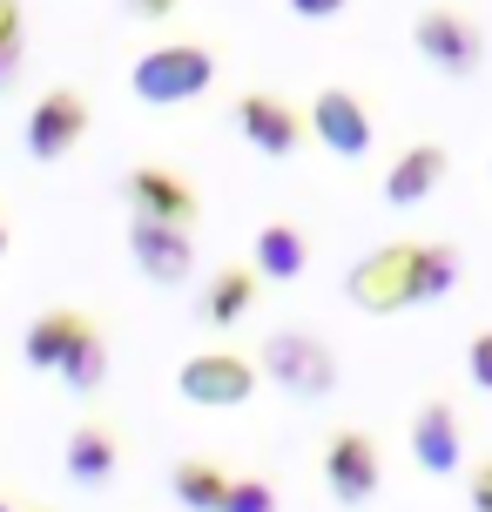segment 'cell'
<instances>
[{"label": "cell", "mask_w": 492, "mask_h": 512, "mask_svg": "<svg viewBox=\"0 0 492 512\" xmlns=\"http://www.w3.org/2000/svg\"><path fill=\"white\" fill-rule=\"evenodd\" d=\"M250 364H257V378H270L290 398H311V405L337 391V351L311 331H270Z\"/></svg>", "instance_id": "6da1fadb"}, {"label": "cell", "mask_w": 492, "mask_h": 512, "mask_svg": "<svg viewBox=\"0 0 492 512\" xmlns=\"http://www.w3.org/2000/svg\"><path fill=\"white\" fill-rule=\"evenodd\" d=\"M209 81H216V54L196 48V41L149 48V54L129 68L135 102H149V108H182V102H196V95H209Z\"/></svg>", "instance_id": "7a4b0ae2"}, {"label": "cell", "mask_w": 492, "mask_h": 512, "mask_svg": "<svg viewBox=\"0 0 492 512\" xmlns=\"http://www.w3.org/2000/svg\"><path fill=\"white\" fill-rule=\"evenodd\" d=\"M351 304L371 310V317H398V310L418 304V243H385V250L358 256L351 270Z\"/></svg>", "instance_id": "3957f363"}, {"label": "cell", "mask_w": 492, "mask_h": 512, "mask_svg": "<svg viewBox=\"0 0 492 512\" xmlns=\"http://www.w3.org/2000/svg\"><path fill=\"white\" fill-rule=\"evenodd\" d=\"M412 41H418V54H425V68H439L445 81L479 75V61H486V34H479V21L459 14V7H425L412 21Z\"/></svg>", "instance_id": "277c9868"}, {"label": "cell", "mask_w": 492, "mask_h": 512, "mask_svg": "<svg viewBox=\"0 0 492 512\" xmlns=\"http://www.w3.org/2000/svg\"><path fill=\"white\" fill-rule=\"evenodd\" d=\"M176 391L189 398V405H209V411L250 405V391H257V364L243 358V351H196V358H182Z\"/></svg>", "instance_id": "5b68a950"}, {"label": "cell", "mask_w": 492, "mask_h": 512, "mask_svg": "<svg viewBox=\"0 0 492 512\" xmlns=\"http://www.w3.org/2000/svg\"><path fill=\"white\" fill-rule=\"evenodd\" d=\"M378 479H385V465H378V438L371 432H331L324 438V492H331L337 506H371L378 499Z\"/></svg>", "instance_id": "8992f818"}, {"label": "cell", "mask_w": 492, "mask_h": 512, "mask_svg": "<svg viewBox=\"0 0 492 512\" xmlns=\"http://www.w3.org/2000/svg\"><path fill=\"white\" fill-rule=\"evenodd\" d=\"M81 135H88V95L81 88H48L27 108V155L34 162H61Z\"/></svg>", "instance_id": "52a82bcc"}, {"label": "cell", "mask_w": 492, "mask_h": 512, "mask_svg": "<svg viewBox=\"0 0 492 512\" xmlns=\"http://www.w3.org/2000/svg\"><path fill=\"white\" fill-rule=\"evenodd\" d=\"M412 459L425 479H459L466 472V425L445 398H425L412 418Z\"/></svg>", "instance_id": "ba28073f"}, {"label": "cell", "mask_w": 492, "mask_h": 512, "mask_svg": "<svg viewBox=\"0 0 492 512\" xmlns=\"http://www.w3.org/2000/svg\"><path fill=\"white\" fill-rule=\"evenodd\" d=\"M304 128H311L337 162H364V155H371V115H364V102L351 88H317Z\"/></svg>", "instance_id": "9c48e42d"}, {"label": "cell", "mask_w": 492, "mask_h": 512, "mask_svg": "<svg viewBox=\"0 0 492 512\" xmlns=\"http://www.w3.org/2000/svg\"><path fill=\"white\" fill-rule=\"evenodd\" d=\"M122 196H129V216H142V223H169V230H189L196 209H203V203H196V189H189L176 169H156V162L129 169Z\"/></svg>", "instance_id": "30bf717a"}, {"label": "cell", "mask_w": 492, "mask_h": 512, "mask_svg": "<svg viewBox=\"0 0 492 512\" xmlns=\"http://www.w3.org/2000/svg\"><path fill=\"white\" fill-rule=\"evenodd\" d=\"M129 256H135V270L149 283H162V290L196 277V243H189V230H169V223L129 216Z\"/></svg>", "instance_id": "8fae6325"}, {"label": "cell", "mask_w": 492, "mask_h": 512, "mask_svg": "<svg viewBox=\"0 0 492 512\" xmlns=\"http://www.w3.org/2000/svg\"><path fill=\"white\" fill-rule=\"evenodd\" d=\"M236 128H243V142L257 155H270V162L297 155V142H304V115H297L284 95H243V102H236Z\"/></svg>", "instance_id": "7c38bea8"}, {"label": "cell", "mask_w": 492, "mask_h": 512, "mask_svg": "<svg viewBox=\"0 0 492 512\" xmlns=\"http://www.w3.org/2000/svg\"><path fill=\"white\" fill-rule=\"evenodd\" d=\"M445 169H452V155H445L439 142H412V149H405V155L385 169V182H378V189H385L391 209H418V203H425V196L445 182Z\"/></svg>", "instance_id": "4fadbf2b"}, {"label": "cell", "mask_w": 492, "mask_h": 512, "mask_svg": "<svg viewBox=\"0 0 492 512\" xmlns=\"http://www.w3.org/2000/svg\"><path fill=\"white\" fill-rule=\"evenodd\" d=\"M61 472L75 479L81 492H102L115 472H122V438L108 425H75L68 432V452H61Z\"/></svg>", "instance_id": "5bb4252c"}, {"label": "cell", "mask_w": 492, "mask_h": 512, "mask_svg": "<svg viewBox=\"0 0 492 512\" xmlns=\"http://www.w3.org/2000/svg\"><path fill=\"white\" fill-rule=\"evenodd\" d=\"M81 331H88V310H75V304L41 310V317L27 324V337H21L27 371H61V358H68V344H75Z\"/></svg>", "instance_id": "9a60e30c"}, {"label": "cell", "mask_w": 492, "mask_h": 512, "mask_svg": "<svg viewBox=\"0 0 492 512\" xmlns=\"http://www.w3.org/2000/svg\"><path fill=\"white\" fill-rule=\"evenodd\" d=\"M250 304H257V270L250 263H223L216 277H209V290H203V317L209 331H230V324H243L250 317Z\"/></svg>", "instance_id": "2e32d148"}, {"label": "cell", "mask_w": 492, "mask_h": 512, "mask_svg": "<svg viewBox=\"0 0 492 512\" xmlns=\"http://www.w3.org/2000/svg\"><path fill=\"white\" fill-rule=\"evenodd\" d=\"M250 270L257 277H270V283H297L304 270H311V243H304V230L297 223H263L257 230V243H250Z\"/></svg>", "instance_id": "e0dca14e"}, {"label": "cell", "mask_w": 492, "mask_h": 512, "mask_svg": "<svg viewBox=\"0 0 492 512\" xmlns=\"http://www.w3.org/2000/svg\"><path fill=\"white\" fill-rule=\"evenodd\" d=\"M54 378L68 384L75 398H95V391L108 384V337H102V324H95V317H88V331L68 344V358H61V371H54Z\"/></svg>", "instance_id": "ac0fdd59"}, {"label": "cell", "mask_w": 492, "mask_h": 512, "mask_svg": "<svg viewBox=\"0 0 492 512\" xmlns=\"http://www.w3.org/2000/svg\"><path fill=\"white\" fill-rule=\"evenodd\" d=\"M169 492H176L182 512H223V492H230V472L216 459H182L169 472Z\"/></svg>", "instance_id": "d6986e66"}, {"label": "cell", "mask_w": 492, "mask_h": 512, "mask_svg": "<svg viewBox=\"0 0 492 512\" xmlns=\"http://www.w3.org/2000/svg\"><path fill=\"white\" fill-rule=\"evenodd\" d=\"M459 290V250L452 243H418V304H439Z\"/></svg>", "instance_id": "ffe728a7"}, {"label": "cell", "mask_w": 492, "mask_h": 512, "mask_svg": "<svg viewBox=\"0 0 492 512\" xmlns=\"http://www.w3.org/2000/svg\"><path fill=\"white\" fill-rule=\"evenodd\" d=\"M27 14H21V0H0V95L14 88V75H21V61H27Z\"/></svg>", "instance_id": "44dd1931"}, {"label": "cell", "mask_w": 492, "mask_h": 512, "mask_svg": "<svg viewBox=\"0 0 492 512\" xmlns=\"http://www.w3.org/2000/svg\"><path fill=\"white\" fill-rule=\"evenodd\" d=\"M223 512H277V492L263 486V479H230V492H223Z\"/></svg>", "instance_id": "7402d4cb"}, {"label": "cell", "mask_w": 492, "mask_h": 512, "mask_svg": "<svg viewBox=\"0 0 492 512\" xmlns=\"http://www.w3.org/2000/svg\"><path fill=\"white\" fill-rule=\"evenodd\" d=\"M466 371H472V384H479V391H492V331H479L466 344Z\"/></svg>", "instance_id": "603a6c76"}, {"label": "cell", "mask_w": 492, "mask_h": 512, "mask_svg": "<svg viewBox=\"0 0 492 512\" xmlns=\"http://www.w3.org/2000/svg\"><path fill=\"white\" fill-rule=\"evenodd\" d=\"M466 499H472V512H492V459H479L466 472Z\"/></svg>", "instance_id": "cb8c5ba5"}, {"label": "cell", "mask_w": 492, "mask_h": 512, "mask_svg": "<svg viewBox=\"0 0 492 512\" xmlns=\"http://www.w3.org/2000/svg\"><path fill=\"white\" fill-rule=\"evenodd\" d=\"M337 7H351V0H290V14H304V21H331Z\"/></svg>", "instance_id": "d4e9b609"}, {"label": "cell", "mask_w": 492, "mask_h": 512, "mask_svg": "<svg viewBox=\"0 0 492 512\" xmlns=\"http://www.w3.org/2000/svg\"><path fill=\"white\" fill-rule=\"evenodd\" d=\"M182 0H129V14H142V21H162V14H176Z\"/></svg>", "instance_id": "484cf974"}, {"label": "cell", "mask_w": 492, "mask_h": 512, "mask_svg": "<svg viewBox=\"0 0 492 512\" xmlns=\"http://www.w3.org/2000/svg\"><path fill=\"white\" fill-rule=\"evenodd\" d=\"M0 256H7V223H0Z\"/></svg>", "instance_id": "4316f807"}, {"label": "cell", "mask_w": 492, "mask_h": 512, "mask_svg": "<svg viewBox=\"0 0 492 512\" xmlns=\"http://www.w3.org/2000/svg\"><path fill=\"white\" fill-rule=\"evenodd\" d=\"M0 512H14V506H7V499H0Z\"/></svg>", "instance_id": "83f0119b"}, {"label": "cell", "mask_w": 492, "mask_h": 512, "mask_svg": "<svg viewBox=\"0 0 492 512\" xmlns=\"http://www.w3.org/2000/svg\"><path fill=\"white\" fill-rule=\"evenodd\" d=\"M27 512H48V506H27Z\"/></svg>", "instance_id": "f1b7e54d"}, {"label": "cell", "mask_w": 492, "mask_h": 512, "mask_svg": "<svg viewBox=\"0 0 492 512\" xmlns=\"http://www.w3.org/2000/svg\"><path fill=\"white\" fill-rule=\"evenodd\" d=\"M486 169H492V162H486Z\"/></svg>", "instance_id": "f546056e"}]
</instances>
